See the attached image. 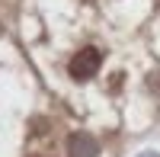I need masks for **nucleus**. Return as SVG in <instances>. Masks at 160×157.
I'll use <instances>...</instances> for the list:
<instances>
[{
  "label": "nucleus",
  "instance_id": "nucleus-1",
  "mask_svg": "<svg viewBox=\"0 0 160 157\" xmlns=\"http://www.w3.org/2000/svg\"><path fill=\"white\" fill-rule=\"evenodd\" d=\"M99 64H102V55L96 48H80L77 55L71 58V77H77V80H90V77L99 71Z\"/></svg>",
  "mask_w": 160,
  "mask_h": 157
},
{
  "label": "nucleus",
  "instance_id": "nucleus-2",
  "mask_svg": "<svg viewBox=\"0 0 160 157\" xmlns=\"http://www.w3.org/2000/svg\"><path fill=\"white\" fill-rule=\"evenodd\" d=\"M68 154L71 157H96L99 154V144L90 132H74L71 141H68Z\"/></svg>",
  "mask_w": 160,
  "mask_h": 157
},
{
  "label": "nucleus",
  "instance_id": "nucleus-3",
  "mask_svg": "<svg viewBox=\"0 0 160 157\" xmlns=\"http://www.w3.org/2000/svg\"><path fill=\"white\" fill-rule=\"evenodd\" d=\"M141 157H160V154H157V151H144Z\"/></svg>",
  "mask_w": 160,
  "mask_h": 157
}]
</instances>
